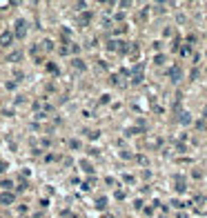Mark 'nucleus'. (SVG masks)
I'll return each mask as SVG.
<instances>
[{"instance_id": "nucleus-1", "label": "nucleus", "mask_w": 207, "mask_h": 218, "mask_svg": "<svg viewBox=\"0 0 207 218\" xmlns=\"http://www.w3.org/2000/svg\"><path fill=\"white\" fill-rule=\"evenodd\" d=\"M11 40H14V34L11 31H2V34H0V45H2V47H9Z\"/></svg>"}, {"instance_id": "nucleus-2", "label": "nucleus", "mask_w": 207, "mask_h": 218, "mask_svg": "<svg viewBox=\"0 0 207 218\" xmlns=\"http://www.w3.org/2000/svg\"><path fill=\"white\" fill-rule=\"evenodd\" d=\"M16 198H14V194H0V203L2 205H9V203H14Z\"/></svg>"}, {"instance_id": "nucleus-3", "label": "nucleus", "mask_w": 207, "mask_h": 218, "mask_svg": "<svg viewBox=\"0 0 207 218\" xmlns=\"http://www.w3.org/2000/svg\"><path fill=\"white\" fill-rule=\"evenodd\" d=\"M25 36V20H18V38Z\"/></svg>"}, {"instance_id": "nucleus-4", "label": "nucleus", "mask_w": 207, "mask_h": 218, "mask_svg": "<svg viewBox=\"0 0 207 218\" xmlns=\"http://www.w3.org/2000/svg\"><path fill=\"white\" fill-rule=\"evenodd\" d=\"M0 172H5V163H0Z\"/></svg>"}]
</instances>
